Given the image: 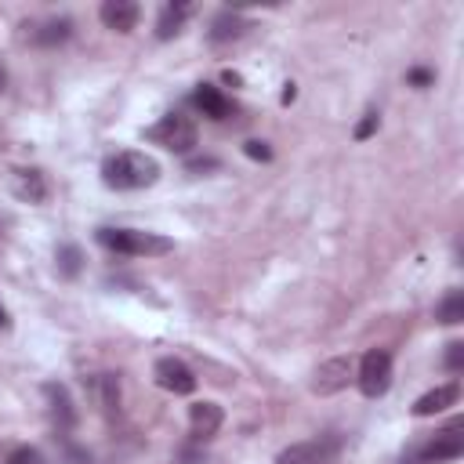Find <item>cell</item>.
I'll use <instances>...</instances> for the list:
<instances>
[{"mask_svg":"<svg viewBox=\"0 0 464 464\" xmlns=\"http://www.w3.org/2000/svg\"><path fill=\"white\" fill-rule=\"evenodd\" d=\"M160 178V163L145 153H117L102 163V181L117 193H131V189H145Z\"/></svg>","mask_w":464,"mask_h":464,"instance_id":"6da1fadb","label":"cell"},{"mask_svg":"<svg viewBox=\"0 0 464 464\" xmlns=\"http://www.w3.org/2000/svg\"><path fill=\"white\" fill-rule=\"evenodd\" d=\"M99 243L127 258H160L174 250V240L160 232H142V229H99Z\"/></svg>","mask_w":464,"mask_h":464,"instance_id":"7a4b0ae2","label":"cell"},{"mask_svg":"<svg viewBox=\"0 0 464 464\" xmlns=\"http://www.w3.org/2000/svg\"><path fill=\"white\" fill-rule=\"evenodd\" d=\"M149 142L171 149V153H193V145L200 142V131L193 124V117H185V113H167L156 127L145 131Z\"/></svg>","mask_w":464,"mask_h":464,"instance_id":"3957f363","label":"cell"},{"mask_svg":"<svg viewBox=\"0 0 464 464\" xmlns=\"http://www.w3.org/2000/svg\"><path fill=\"white\" fill-rule=\"evenodd\" d=\"M355 381H359V392H363L366 399L385 396L389 385H392V355H389L385 348H370V352L363 355V363H359Z\"/></svg>","mask_w":464,"mask_h":464,"instance_id":"277c9868","label":"cell"},{"mask_svg":"<svg viewBox=\"0 0 464 464\" xmlns=\"http://www.w3.org/2000/svg\"><path fill=\"white\" fill-rule=\"evenodd\" d=\"M464 453V421H453L450 428H442L435 439H428L410 464H442V460H457Z\"/></svg>","mask_w":464,"mask_h":464,"instance_id":"5b68a950","label":"cell"},{"mask_svg":"<svg viewBox=\"0 0 464 464\" xmlns=\"http://www.w3.org/2000/svg\"><path fill=\"white\" fill-rule=\"evenodd\" d=\"M153 374H156V385H160V389H167V392H174V396H193V392H197V378H193V370L185 366L181 359H174V355L160 359Z\"/></svg>","mask_w":464,"mask_h":464,"instance_id":"8992f818","label":"cell"},{"mask_svg":"<svg viewBox=\"0 0 464 464\" xmlns=\"http://www.w3.org/2000/svg\"><path fill=\"white\" fill-rule=\"evenodd\" d=\"M352 374H355V359H352V355H334V359H327V363L316 370L312 389H316L320 396H334V392H341V389L352 381Z\"/></svg>","mask_w":464,"mask_h":464,"instance_id":"52a82bcc","label":"cell"},{"mask_svg":"<svg viewBox=\"0 0 464 464\" xmlns=\"http://www.w3.org/2000/svg\"><path fill=\"white\" fill-rule=\"evenodd\" d=\"M276 464H337V446L330 439H312V442H294L287 446Z\"/></svg>","mask_w":464,"mask_h":464,"instance_id":"ba28073f","label":"cell"},{"mask_svg":"<svg viewBox=\"0 0 464 464\" xmlns=\"http://www.w3.org/2000/svg\"><path fill=\"white\" fill-rule=\"evenodd\" d=\"M193 106H197L207 120H229V117L236 113L232 99H229V95H222V91H218V87H211V83H200V87L193 91Z\"/></svg>","mask_w":464,"mask_h":464,"instance_id":"9c48e42d","label":"cell"},{"mask_svg":"<svg viewBox=\"0 0 464 464\" xmlns=\"http://www.w3.org/2000/svg\"><path fill=\"white\" fill-rule=\"evenodd\" d=\"M138 15H142V8L135 0H106L102 4V22L117 33H131L138 26Z\"/></svg>","mask_w":464,"mask_h":464,"instance_id":"30bf717a","label":"cell"},{"mask_svg":"<svg viewBox=\"0 0 464 464\" xmlns=\"http://www.w3.org/2000/svg\"><path fill=\"white\" fill-rule=\"evenodd\" d=\"M222 421H225V414H222L218 403H193V407H189V428H193V435H197L200 442L211 439V435H218Z\"/></svg>","mask_w":464,"mask_h":464,"instance_id":"8fae6325","label":"cell"},{"mask_svg":"<svg viewBox=\"0 0 464 464\" xmlns=\"http://www.w3.org/2000/svg\"><path fill=\"white\" fill-rule=\"evenodd\" d=\"M15 197L26 200V204H44L48 200V178H44V171H37V167L19 171L15 174Z\"/></svg>","mask_w":464,"mask_h":464,"instance_id":"7c38bea8","label":"cell"},{"mask_svg":"<svg viewBox=\"0 0 464 464\" xmlns=\"http://www.w3.org/2000/svg\"><path fill=\"white\" fill-rule=\"evenodd\" d=\"M460 399V389L457 385H439L432 392H425L417 403H414V417H432V414H442L446 407H453Z\"/></svg>","mask_w":464,"mask_h":464,"instance_id":"4fadbf2b","label":"cell"},{"mask_svg":"<svg viewBox=\"0 0 464 464\" xmlns=\"http://www.w3.org/2000/svg\"><path fill=\"white\" fill-rule=\"evenodd\" d=\"M189 15H193V4H167V8L160 12V19H156V37H160V40H174Z\"/></svg>","mask_w":464,"mask_h":464,"instance_id":"5bb4252c","label":"cell"},{"mask_svg":"<svg viewBox=\"0 0 464 464\" xmlns=\"http://www.w3.org/2000/svg\"><path fill=\"white\" fill-rule=\"evenodd\" d=\"M44 396L51 399V414H55V421H58V428H73L76 425V410H73V399H69V392H66V385H44Z\"/></svg>","mask_w":464,"mask_h":464,"instance_id":"9a60e30c","label":"cell"},{"mask_svg":"<svg viewBox=\"0 0 464 464\" xmlns=\"http://www.w3.org/2000/svg\"><path fill=\"white\" fill-rule=\"evenodd\" d=\"M73 37V19H48L37 33H33V44H40V48H58V44H66Z\"/></svg>","mask_w":464,"mask_h":464,"instance_id":"2e32d148","label":"cell"},{"mask_svg":"<svg viewBox=\"0 0 464 464\" xmlns=\"http://www.w3.org/2000/svg\"><path fill=\"white\" fill-rule=\"evenodd\" d=\"M243 30H247L243 15H236V12H222V15H214V22H211V40H214V44H222V40H236Z\"/></svg>","mask_w":464,"mask_h":464,"instance_id":"e0dca14e","label":"cell"},{"mask_svg":"<svg viewBox=\"0 0 464 464\" xmlns=\"http://www.w3.org/2000/svg\"><path fill=\"white\" fill-rule=\"evenodd\" d=\"M435 320H439L442 327H457V323H464V294H460V291H450V294L439 302Z\"/></svg>","mask_w":464,"mask_h":464,"instance_id":"ac0fdd59","label":"cell"},{"mask_svg":"<svg viewBox=\"0 0 464 464\" xmlns=\"http://www.w3.org/2000/svg\"><path fill=\"white\" fill-rule=\"evenodd\" d=\"M95 389H99V403L106 414H120V381L117 374H99L95 378Z\"/></svg>","mask_w":464,"mask_h":464,"instance_id":"d6986e66","label":"cell"},{"mask_svg":"<svg viewBox=\"0 0 464 464\" xmlns=\"http://www.w3.org/2000/svg\"><path fill=\"white\" fill-rule=\"evenodd\" d=\"M55 261H58V276H66V280H76L80 268H83V250L76 243H62L58 254H55Z\"/></svg>","mask_w":464,"mask_h":464,"instance_id":"ffe728a7","label":"cell"},{"mask_svg":"<svg viewBox=\"0 0 464 464\" xmlns=\"http://www.w3.org/2000/svg\"><path fill=\"white\" fill-rule=\"evenodd\" d=\"M4 464H48V460H44V453L33 450V446H15Z\"/></svg>","mask_w":464,"mask_h":464,"instance_id":"44dd1931","label":"cell"},{"mask_svg":"<svg viewBox=\"0 0 464 464\" xmlns=\"http://www.w3.org/2000/svg\"><path fill=\"white\" fill-rule=\"evenodd\" d=\"M446 370H450V374H460V370H464V341H450L446 345Z\"/></svg>","mask_w":464,"mask_h":464,"instance_id":"7402d4cb","label":"cell"},{"mask_svg":"<svg viewBox=\"0 0 464 464\" xmlns=\"http://www.w3.org/2000/svg\"><path fill=\"white\" fill-rule=\"evenodd\" d=\"M378 124H381V117H378L374 109H370V113H366V117L359 120V127H355V138H359V142H366L370 135H374V131H378Z\"/></svg>","mask_w":464,"mask_h":464,"instance_id":"603a6c76","label":"cell"},{"mask_svg":"<svg viewBox=\"0 0 464 464\" xmlns=\"http://www.w3.org/2000/svg\"><path fill=\"white\" fill-rule=\"evenodd\" d=\"M243 153H247L250 160H261V163H268V160H272V149H268V142H258V138H250V142L243 145Z\"/></svg>","mask_w":464,"mask_h":464,"instance_id":"cb8c5ba5","label":"cell"},{"mask_svg":"<svg viewBox=\"0 0 464 464\" xmlns=\"http://www.w3.org/2000/svg\"><path fill=\"white\" fill-rule=\"evenodd\" d=\"M407 80H410L414 87H428V83L435 80V73H432V69H410V76H407Z\"/></svg>","mask_w":464,"mask_h":464,"instance_id":"d4e9b609","label":"cell"},{"mask_svg":"<svg viewBox=\"0 0 464 464\" xmlns=\"http://www.w3.org/2000/svg\"><path fill=\"white\" fill-rule=\"evenodd\" d=\"M218 167V160H193L189 163V171H214Z\"/></svg>","mask_w":464,"mask_h":464,"instance_id":"484cf974","label":"cell"},{"mask_svg":"<svg viewBox=\"0 0 464 464\" xmlns=\"http://www.w3.org/2000/svg\"><path fill=\"white\" fill-rule=\"evenodd\" d=\"M294 99H298V87H294V83H287V87H284V106H291Z\"/></svg>","mask_w":464,"mask_h":464,"instance_id":"4316f807","label":"cell"},{"mask_svg":"<svg viewBox=\"0 0 464 464\" xmlns=\"http://www.w3.org/2000/svg\"><path fill=\"white\" fill-rule=\"evenodd\" d=\"M222 80H225V83H232V87H236V83H240V73H232V69H225V73H222Z\"/></svg>","mask_w":464,"mask_h":464,"instance_id":"83f0119b","label":"cell"},{"mask_svg":"<svg viewBox=\"0 0 464 464\" xmlns=\"http://www.w3.org/2000/svg\"><path fill=\"white\" fill-rule=\"evenodd\" d=\"M8 327H12V320H8V309L0 305V330H8Z\"/></svg>","mask_w":464,"mask_h":464,"instance_id":"f1b7e54d","label":"cell"},{"mask_svg":"<svg viewBox=\"0 0 464 464\" xmlns=\"http://www.w3.org/2000/svg\"><path fill=\"white\" fill-rule=\"evenodd\" d=\"M8 87V73H4V66H0V91Z\"/></svg>","mask_w":464,"mask_h":464,"instance_id":"f546056e","label":"cell"}]
</instances>
